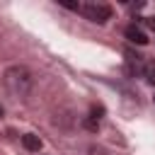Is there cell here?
Masks as SVG:
<instances>
[{
  "instance_id": "7a4b0ae2",
  "label": "cell",
  "mask_w": 155,
  "mask_h": 155,
  "mask_svg": "<svg viewBox=\"0 0 155 155\" xmlns=\"http://www.w3.org/2000/svg\"><path fill=\"white\" fill-rule=\"evenodd\" d=\"M75 12H80L82 17H87L90 22H97V24H104L109 17H111V7L104 5V2H80V5H70Z\"/></svg>"
},
{
  "instance_id": "ba28073f",
  "label": "cell",
  "mask_w": 155,
  "mask_h": 155,
  "mask_svg": "<svg viewBox=\"0 0 155 155\" xmlns=\"http://www.w3.org/2000/svg\"><path fill=\"white\" fill-rule=\"evenodd\" d=\"M153 99H155V97H153Z\"/></svg>"
},
{
  "instance_id": "6da1fadb",
  "label": "cell",
  "mask_w": 155,
  "mask_h": 155,
  "mask_svg": "<svg viewBox=\"0 0 155 155\" xmlns=\"http://www.w3.org/2000/svg\"><path fill=\"white\" fill-rule=\"evenodd\" d=\"M2 82H5V90H7L12 97H27V92L31 90V75H29V70L22 68V65L7 68Z\"/></svg>"
},
{
  "instance_id": "277c9868",
  "label": "cell",
  "mask_w": 155,
  "mask_h": 155,
  "mask_svg": "<svg viewBox=\"0 0 155 155\" xmlns=\"http://www.w3.org/2000/svg\"><path fill=\"white\" fill-rule=\"evenodd\" d=\"M22 145H24L29 153H39V150H41V140H39V136H34V133H24V136H22Z\"/></svg>"
},
{
  "instance_id": "3957f363",
  "label": "cell",
  "mask_w": 155,
  "mask_h": 155,
  "mask_svg": "<svg viewBox=\"0 0 155 155\" xmlns=\"http://www.w3.org/2000/svg\"><path fill=\"white\" fill-rule=\"evenodd\" d=\"M126 39H128V41H133V44H138V46L148 44V34H145L143 24H136V22L126 27Z\"/></svg>"
},
{
  "instance_id": "5b68a950",
  "label": "cell",
  "mask_w": 155,
  "mask_h": 155,
  "mask_svg": "<svg viewBox=\"0 0 155 155\" xmlns=\"http://www.w3.org/2000/svg\"><path fill=\"white\" fill-rule=\"evenodd\" d=\"M140 75L150 82V85H155V63H150V61H143V65H140Z\"/></svg>"
},
{
  "instance_id": "52a82bcc",
  "label": "cell",
  "mask_w": 155,
  "mask_h": 155,
  "mask_svg": "<svg viewBox=\"0 0 155 155\" xmlns=\"http://www.w3.org/2000/svg\"><path fill=\"white\" fill-rule=\"evenodd\" d=\"M0 116H2V107H0Z\"/></svg>"
},
{
  "instance_id": "8992f818",
  "label": "cell",
  "mask_w": 155,
  "mask_h": 155,
  "mask_svg": "<svg viewBox=\"0 0 155 155\" xmlns=\"http://www.w3.org/2000/svg\"><path fill=\"white\" fill-rule=\"evenodd\" d=\"M145 24H148V27L155 31V17H148V22H145Z\"/></svg>"
}]
</instances>
